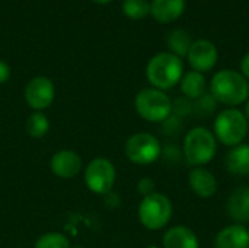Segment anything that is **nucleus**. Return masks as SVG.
<instances>
[{
	"label": "nucleus",
	"instance_id": "obj_8",
	"mask_svg": "<svg viewBox=\"0 0 249 248\" xmlns=\"http://www.w3.org/2000/svg\"><path fill=\"white\" fill-rule=\"evenodd\" d=\"M117 181V170L107 158H95L85 168L86 187L99 196L109 194Z\"/></svg>",
	"mask_w": 249,
	"mask_h": 248
},
{
	"label": "nucleus",
	"instance_id": "obj_9",
	"mask_svg": "<svg viewBox=\"0 0 249 248\" xmlns=\"http://www.w3.org/2000/svg\"><path fill=\"white\" fill-rule=\"evenodd\" d=\"M187 61L191 66V70L207 73L213 70L219 61V50L214 42L207 38H198L193 41L190 51L187 54Z\"/></svg>",
	"mask_w": 249,
	"mask_h": 248
},
{
	"label": "nucleus",
	"instance_id": "obj_29",
	"mask_svg": "<svg viewBox=\"0 0 249 248\" xmlns=\"http://www.w3.org/2000/svg\"><path fill=\"white\" fill-rule=\"evenodd\" d=\"M95 3H99V4H105V3H109L111 0H93Z\"/></svg>",
	"mask_w": 249,
	"mask_h": 248
},
{
	"label": "nucleus",
	"instance_id": "obj_15",
	"mask_svg": "<svg viewBox=\"0 0 249 248\" xmlns=\"http://www.w3.org/2000/svg\"><path fill=\"white\" fill-rule=\"evenodd\" d=\"M162 248H200V240L191 228L174 225L165 231Z\"/></svg>",
	"mask_w": 249,
	"mask_h": 248
},
{
	"label": "nucleus",
	"instance_id": "obj_19",
	"mask_svg": "<svg viewBox=\"0 0 249 248\" xmlns=\"http://www.w3.org/2000/svg\"><path fill=\"white\" fill-rule=\"evenodd\" d=\"M191 44H193L191 35L185 29H182V28L172 29L168 34V37H166V45L169 48V53L175 54L179 58H185L187 57Z\"/></svg>",
	"mask_w": 249,
	"mask_h": 248
},
{
	"label": "nucleus",
	"instance_id": "obj_26",
	"mask_svg": "<svg viewBox=\"0 0 249 248\" xmlns=\"http://www.w3.org/2000/svg\"><path fill=\"white\" fill-rule=\"evenodd\" d=\"M10 77V67L7 63H4L3 60H0V85L7 82Z\"/></svg>",
	"mask_w": 249,
	"mask_h": 248
},
{
	"label": "nucleus",
	"instance_id": "obj_6",
	"mask_svg": "<svg viewBox=\"0 0 249 248\" xmlns=\"http://www.w3.org/2000/svg\"><path fill=\"white\" fill-rule=\"evenodd\" d=\"M134 108L144 121L158 124L172 115V99L165 91L150 86L137 92Z\"/></svg>",
	"mask_w": 249,
	"mask_h": 248
},
{
	"label": "nucleus",
	"instance_id": "obj_5",
	"mask_svg": "<svg viewBox=\"0 0 249 248\" xmlns=\"http://www.w3.org/2000/svg\"><path fill=\"white\" fill-rule=\"evenodd\" d=\"M174 215L171 199L163 193H152L144 196L139 205L137 216L140 224L149 231H160L168 227Z\"/></svg>",
	"mask_w": 249,
	"mask_h": 248
},
{
	"label": "nucleus",
	"instance_id": "obj_2",
	"mask_svg": "<svg viewBox=\"0 0 249 248\" xmlns=\"http://www.w3.org/2000/svg\"><path fill=\"white\" fill-rule=\"evenodd\" d=\"M217 140L213 132L204 126L190 129L182 140V156L185 162L194 167H206L217 153Z\"/></svg>",
	"mask_w": 249,
	"mask_h": 248
},
{
	"label": "nucleus",
	"instance_id": "obj_22",
	"mask_svg": "<svg viewBox=\"0 0 249 248\" xmlns=\"http://www.w3.org/2000/svg\"><path fill=\"white\" fill-rule=\"evenodd\" d=\"M34 248H71L69 238L61 232H47L42 234L36 241Z\"/></svg>",
	"mask_w": 249,
	"mask_h": 248
},
{
	"label": "nucleus",
	"instance_id": "obj_32",
	"mask_svg": "<svg viewBox=\"0 0 249 248\" xmlns=\"http://www.w3.org/2000/svg\"><path fill=\"white\" fill-rule=\"evenodd\" d=\"M121 248H128V247H121Z\"/></svg>",
	"mask_w": 249,
	"mask_h": 248
},
{
	"label": "nucleus",
	"instance_id": "obj_28",
	"mask_svg": "<svg viewBox=\"0 0 249 248\" xmlns=\"http://www.w3.org/2000/svg\"><path fill=\"white\" fill-rule=\"evenodd\" d=\"M242 111H244L245 117L248 118V121H249V99L245 102V104H244V110H242Z\"/></svg>",
	"mask_w": 249,
	"mask_h": 248
},
{
	"label": "nucleus",
	"instance_id": "obj_12",
	"mask_svg": "<svg viewBox=\"0 0 249 248\" xmlns=\"http://www.w3.org/2000/svg\"><path fill=\"white\" fill-rule=\"evenodd\" d=\"M82 158L77 152L71 149H61L55 152L50 161L51 172L63 180L74 178L82 171Z\"/></svg>",
	"mask_w": 249,
	"mask_h": 248
},
{
	"label": "nucleus",
	"instance_id": "obj_1",
	"mask_svg": "<svg viewBox=\"0 0 249 248\" xmlns=\"http://www.w3.org/2000/svg\"><path fill=\"white\" fill-rule=\"evenodd\" d=\"M209 89L214 101L226 108H238L249 99V82L239 70L222 69L216 72Z\"/></svg>",
	"mask_w": 249,
	"mask_h": 248
},
{
	"label": "nucleus",
	"instance_id": "obj_17",
	"mask_svg": "<svg viewBox=\"0 0 249 248\" xmlns=\"http://www.w3.org/2000/svg\"><path fill=\"white\" fill-rule=\"evenodd\" d=\"M226 171L235 177H248L249 175V143H241L235 148H231L225 158Z\"/></svg>",
	"mask_w": 249,
	"mask_h": 248
},
{
	"label": "nucleus",
	"instance_id": "obj_25",
	"mask_svg": "<svg viewBox=\"0 0 249 248\" xmlns=\"http://www.w3.org/2000/svg\"><path fill=\"white\" fill-rule=\"evenodd\" d=\"M155 187H156V183L153 178L150 177H143L139 183H137V191L144 197V196H149L152 193H155Z\"/></svg>",
	"mask_w": 249,
	"mask_h": 248
},
{
	"label": "nucleus",
	"instance_id": "obj_18",
	"mask_svg": "<svg viewBox=\"0 0 249 248\" xmlns=\"http://www.w3.org/2000/svg\"><path fill=\"white\" fill-rule=\"evenodd\" d=\"M179 88L184 98L190 101H197L207 94V79L204 73L190 70L182 75L179 80Z\"/></svg>",
	"mask_w": 249,
	"mask_h": 248
},
{
	"label": "nucleus",
	"instance_id": "obj_23",
	"mask_svg": "<svg viewBox=\"0 0 249 248\" xmlns=\"http://www.w3.org/2000/svg\"><path fill=\"white\" fill-rule=\"evenodd\" d=\"M193 111V104L190 102V99L187 98H181V99H177V101H172V114L179 117L181 118L184 115H187L188 113Z\"/></svg>",
	"mask_w": 249,
	"mask_h": 248
},
{
	"label": "nucleus",
	"instance_id": "obj_10",
	"mask_svg": "<svg viewBox=\"0 0 249 248\" xmlns=\"http://www.w3.org/2000/svg\"><path fill=\"white\" fill-rule=\"evenodd\" d=\"M23 96L26 104L34 111H44L53 104L55 98L54 83L51 82V79L45 76L32 77L25 86Z\"/></svg>",
	"mask_w": 249,
	"mask_h": 248
},
{
	"label": "nucleus",
	"instance_id": "obj_13",
	"mask_svg": "<svg viewBox=\"0 0 249 248\" xmlns=\"http://www.w3.org/2000/svg\"><path fill=\"white\" fill-rule=\"evenodd\" d=\"M226 213L233 224L247 225L249 222V186H238L226 200Z\"/></svg>",
	"mask_w": 249,
	"mask_h": 248
},
{
	"label": "nucleus",
	"instance_id": "obj_14",
	"mask_svg": "<svg viewBox=\"0 0 249 248\" xmlns=\"http://www.w3.org/2000/svg\"><path fill=\"white\" fill-rule=\"evenodd\" d=\"M214 248H249V229L247 225L231 224L223 227L214 237Z\"/></svg>",
	"mask_w": 249,
	"mask_h": 248
},
{
	"label": "nucleus",
	"instance_id": "obj_3",
	"mask_svg": "<svg viewBox=\"0 0 249 248\" xmlns=\"http://www.w3.org/2000/svg\"><path fill=\"white\" fill-rule=\"evenodd\" d=\"M184 70L182 58L177 57L169 51H162L155 54L146 66V77L152 88L168 91L179 85Z\"/></svg>",
	"mask_w": 249,
	"mask_h": 248
},
{
	"label": "nucleus",
	"instance_id": "obj_24",
	"mask_svg": "<svg viewBox=\"0 0 249 248\" xmlns=\"http://www.w3.org/2000/svg\"><path fill=\"white\" fill-rule=\"evenodd\" d=\"M216 104H217V102L214 101V98H213L210 94H206V95H203L200 99H197V101H196V108H197L200 113L210 114V113H213V111H214Z\"/></svg>",
	"mask_w": 249,
	"mask_h": 248
},
{
	"label": "nucleus",
	"instance_id": "obj_20",
	"mask_svg": "<svg viewBox=\"0 0 249 248\" xmlns=\"http://www.w3.org/2000/svg\"><path fill=\"white\" fill-rule=\"evenodd\" d=\"M50 130V121L42 111H34L26 120V132L34 139L44 137Z\"/></svg>",
	"mask_w": 249,
	"mask_h": 248
},
{
	"label": "nucleus",
	"instance_id": "obj_30",
	"mask_svg": "<svg viewBox=\"0 0 249 248\" xmlns=\"http://www.w3.org/2000/svg\"><path fill=\"white\" fill-rule=\"evenodd\" d=\"M147 248H160V247H158V246H149Z\"/></svg>",
	"mask_w": 249,
	"mask_h": 248
},
{
	"label": "nucleus",
	"instance_id": "obj_31",
	"mask_svg": "<svg viewBox=\"0 0 249 248\" xmlns=\"http://www.w3.org/2000/svg\"><path fill=\"white\" fill-rule=\"evenodd\" d=\"M71 248H82V247H71Z\"/></svg>",
	"mask_w": 249,
	"mask_h": 248
},
{
	"label": "nucleus",
	"instance_id": "obj_11",
	"mask_svg": "<svg viewBox=\"0 0 249 248\" xmlns=\"http://www.w3.org/2000/svg\"><path fill=\"white\" fill-rule=\"evenodd\" d=\"M188 187L200 199H212L217 190L219 183L216 175L206 167H194L188 171Z\"/></svg>",
	"mask_w": 249,
	"mask_h": 248
},
{
	"label": "nucleus",
	"instance_id": "obj_16",
	"mask_svg": "<svg viewBox=\"0 0 249 248\" xmlns=\"http://www.w3.org/2000/svg\"><path fill=\"white\" fill-rule=\"evenodd\" d=\"M185 0H152L150 15L159 23H172L185 10Z\"/></svg>",
	"mask_w": 249,
	"mask_h": 248
},
{
	"label": "nucleus",
	"instance_id": "obj_27",
	"mask_svg": "<svg viewBox=\"0 0 249 248\" xmlns=\"http://www.w3.org/2000/svg\"><path fill=\"white\" fill-rule=\"evenodd\" d=\"M239 72L245 76V79L249 82V53H247L242 60H241V64H239Z\"/></svg>",
	"mask_w": 249,
	"mask_h": 248
},
{
	"label": "nucleus",
	"instance_id": "obj_4",
	"mask_svg": "<svg viewBox=\"0 0 249 248\" xmlns=\"http://www.w3.org/2000/svg\"><path fill=\"white\" fill-rule=\"evenodd\" d=\"M213 134L217 143L235 148L245 142L249 133V121L239 108H225L213 121Z\"/></svg>",
	"mask_w": 249,
	"mask_h": 248
},
{
	"label": "nucleus",
	"instance_id": "obj_21",
	"mask_svg": "<svg viewBox=\"0 0 249 248\" xmlns=\"http://www.w3.org/2000/svg\"><path fill=\"white\" fill-rule=\"evenodd\" d=\"M123 12L128 19L142 20L150 15V1L149 0H124Z\"/></svg>",
	"mask_w": 249,
	"mask_h": 248
},
{
	"label": "nucleus",
	"instance_id": "obj_7",
	"mask_svg": "<svg viewBox=\"0 0 249 248\" xmlns=\"http://www.w3.org/2000/svg\"><path fill=\"white\" fill-rule=\"evenodd\" d=\"M162 151L163 148L160 140L155 134L146 132L131 134L124 145V153L127 159L140 167L156 162L162 156Z\"/></svg>",
	"mask_w": 249,
	"mask_h": 248
}]
</instances>
